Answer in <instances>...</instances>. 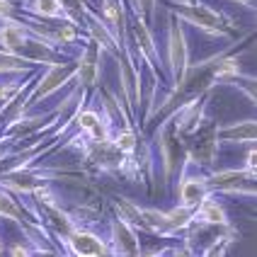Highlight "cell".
Wrapping results in <instances>:
<instances>
[{"label": "cell", "instance_id": "603a6c76", "mask_svg": "<svg viewBox=\"0 0 257 257\" xmlns=\"http://www.w3.org/2000/svg\"><path fill=\"white\" fill-rule=\"evenodd\" d=\"M187 3H192V0H187Z\"/></svg>", "mask_w": 257, "mask_h": 257}, {"label": "cell", "instance_id": "9a60e30c", "mask_svg": "<svg viewBox=\"0 0 257 257\" xmlns=\"http://www.w3.org/2000/svg\"><path fill=\"white\" fill-rule=\"evenodd\" d=\"M0 218L15 221V223H17L20 228H25V221H27L22 201L15 199L13 192H10L8 187H3V185H0Z\"/></svg>", "mask_w": 257, "mask_h": 257}, {"label": "cell", "instance_id": "2e32d148", "mask_svg": "<svg viewBox=\"0 0 257 257\" xmlns=\"http://www.w3.org/2000/svg\"><path fill=\"white\" fill-rule=\"evenodd\" d=\"M20 10L39 15V17H66L63 8H61V0H27V3H22Z\"/></svg>", "mask_w": 257, "mask_h": 257}, {"label": "cell", "instance_id": "ffe728a7", "mask_svg": "<svg viewBox=\"0 0 257 257\" xmlns=\"http://www.w3.org/2000/svg\"><path fill=\"white\" fill-rule=\"evenodd\" d=\"M233 3H240V5H245V8H250V10L255 8V0H233Z\"/></svg>", "mask_w": 257, "mask_h": 257}, {"label": "cell", "instance_id": "8fae6325", "mask_svg": "<svg viewBox=\"0 0 257 257\" xmlns=\"http://www.w3.org/2000/svg\"><path fill=\"white\" fill-rule=\"evenodd\" d=\"M216 139L218 146H252L257 139L255 119H245V121H233L226 126L216 128Z\"/></svg>", "mask_w": 257, "mask_h": 257}, {"label": "cell", "instance_id": "277c9868", "mask_svg": "<svg viewBox=\"0 0 257 257\" xmlns=\"http://www.w3.org/2000/svg\"><path fill=\"white\" fill-rule=\"evenodd\" d=\"M182 170H180V187H177V197H180V206L185 209H197L201 201L206 199L209 194H214L209 189V182H206V170L197 168L189 158H182Z\"/></svg>", "mask_w": 257, "mask_h": 257}, {"label": "cell", "instance_id": "4fadbf2b", "mask_svg": "<svg viewBox=\"0 0 257 257\" xmlns=\"http://www.w3.org/2000/svg\"><path fill=\"white\" fill-rule=\"evenodd\" d=\"M194 221H201V223H216V226L230 223L228 214H226V209L221 206V201L216 199V194H209V197L194 209Z\"/></svg>", "mask_w": 257, "mask_h": 257}, {"label": "cell", "instance_id": "8992f818", "mask_svg": "<svg viewBox=\"0 0 257 257\" xmlns=\"http://www.w3.org/2000/svg\"><path fill=\"white\" fill-rule=\"evenodd\" d=\"M168 68H170L172 85L182 78V73L189 68V42H187L185 25L170 15L168 20Z\"/></svg>", "mask_w": 257, "mask_h": 257}, {"label": "cell", "instance_id": "5b68a950", "mask_svg": "<svg viewBox=\"0 0 257 257\" xmlns=\"http://www.w3.org/2000/svg\"><path fill=\"white\" fill-rule=\"evenodd\" d=\"M206 182L214 194H235V197H255V170H211L206 172Z\"/></svg>", "mask_w": 257, "mask_h": 257}, {"label": "cell", "instance_id": "d6986e66", "mask_svg": "<svg viewBox=\"0 0 257 257\" xmlns=\"http://www.w3.org/2000/svg\"><path fill=\"white\" fill-rule=\"evenodd\" d=\"M17 3L15 0H0V20H5V17H15L17 15Z\"/></svg>", "mask_w": 257, "mask_h": 257}, {"label": "cell", "instance_id": "30bf717a", "mask_svg": "<svg viewBox=\"0 0 257 257\" xmlns=\"http://www.w3.org/2000/svg\"><path fill=\"white\" fill-rule=\"evenodd\" d=\"M109 255H143V245L139 240V230L121 216L109 221Z\"/></svg>", "mask_w": 257, "mask_h": 257}, {"label": "cell", "instance_id": "7402d4cb", "mask_svg": "<svg viewBox=\"0 0 257 257\" xmlns=\"http://www.w3.org/2000/svg\"><path fill=\"white\" fill-rule=\"evenodd\" d=\"M17 3H20V5H22V3H27V0H17Z\"/></svg>", "mask_w": 257, "mask_h": 257}, {"label": "cell", "instance_id": "5bb4252c", "mask_svg": "<svg viewBox=\"0 0 257 257\" xmlns=\"http://www.w3.org/2000/svg\"><path fill=\"white\" fill-rule=\"evenodd\" d=\"M29 73H37V63L27 61L20 54L0 49V75H29Z\"/></svg>", "mask_w": 257, "mask_h": 257}, {"label": "cell", "instance_id": "7c38bea8", "mask_svg": "<svg viewBox=\"0 0 257 257\" xmlns=\"http://www.w3.org/2000/svg\"><path fill=\"white\" fill-rule=\"evenodd\" d=\"M102 3V20L107 22V27L114 32V37L121 42L124 25H126V0H100Z\"/></svg>", "mask_w": 257, "mask_h": 257}, {"label": "cell", "instance_id": "7a4b0ae2", "mask_svg": "<svg viewBox=\"0 0 257 257\" xmlns=\"http://www.w3.org/2000/svg\"><path fill=\"white\" fill-rule=\"evenodd\" d=\"M25 27L34 34L44 39L46 44L51 46H73V44H80L85 39L83 29L78 27L75 22H71L68 17H39V15H32V13H25L17 8V15H15Z\"/></svg>", "mask_w": 257, "mask_h": 257}, {"label": "cell", "instance_id": "52a82bcc", "mask_svg": "<svg viewBox=\"0 0 257 257\" xmlns=\"http://www.w3.org/2000/svg\"><path fill=\"white\" fill-rule=\"evenodd\" d=\"M156 143H158V151H160V160H163V175H165V180H170L175 165H180L182 158H185V139L175 131L172 114L158 126Z\"/></svg>", "mask_w": 257, "mask_h": 257}, {"label": "cell", "instance_id": "ba28073f", "mask_svg": "<svg viewBox=\"0 0 257 257\" xmlns=\"http://www.w3.org/2000/svg\"><path fill=\"white\" fill-rule=\"evenodd\" d=\"M102 56H104V51L97 46V42H92V39L85 34V39L80 42V46H78V54H75V63H78L75 80H78V85L83 87L85 92L90 90V87L97 85V80H100Z\"/></svg>", "mask_w": 257, "mask_h": 257}, {"label": "cell", "instance_id": "ac0fdd59", "mask_svg": "<svg viewBox=\"0 0 257 257\" xmlns=\"http://www.w3.org/2000/svg\"><path fill=\"white\" fill-rule=\"evenodd\" d=\"M131 5L139 10V13L148 20V25H153L156 20V10H158V0H131Z\"/></svg>", "mask_w": 257, "mask_h": 257}, {"label": "cell", "instance_id": "9c48e42d", "mask_svg": "<svg viewBox=\"0 0 257 257\" xmlns=\"http://www.w3.org/2000/svg\"><path fill=\"white\" fill-rule=\"evenodd\" d=\"M66 255H80V257H95V255H109V243L97 235L92 228L87 226H78L73 228L66 240H63V247H61Z\"/></svg>", "mask_w": 257, "mask_h": 257}, {"label": "cell", "instance_id": "e0dca14e", "mask_svg": "<svg viewBox=\"0 0 257 257\" xmlns=\"http://www.w3.org/2000/svg\"><path fill=\"white\" fill-rule=\"evenodd\" d=\"M61 8H63V15H66L71 22H75V25L80 27L83 17H85V13L92 8V5H90V0H61Z\"/></svg>", "mask_w": 257, "mask_h": 257}, {"label": "cell", "instance_id": "44dd1931", "mask_svg": "<svg viewBox=\"0 0 257 257\" xmlns=\"http://www.w3.org/2000/svg\"><path fill=\"white\" fill-rule=\"evenodd\" d=\"M3 250H5V245H3V235H0V252H3Z\"/></svg>", "mask_w": 257, "mask_h": 257}, {"label": "cell", "instance_id": "3957f363", "mask_svg": "<svg viewBox=\"0 0 257 257\" xmlns=\"http://www.w3.org/2000/svg\"><path fill=\"white\" fill-rule=\"evenodd\" d=\"M216 128H218V124L204 116V121L185 139V156L197 168L206 172L214 170L218 153H221V146H218V139H216Z\"/></svg>", "mask_w": 257, "mask_h": 257}, {"label": "cell", "instance_id": "6da1fadb", "mask_svg": "<svg viewBox=\"0 0 257 257\" xmlns=\"http://www.w3.org/2000/svg\"><path fill=\"white\" fill-rule=\"evenodd\" d=\"M170 15H175L182 25L197 27L201 34L214 37V39H228L233 32V20L226 13H218L216 8L201 3V0H177L170 3Z\"/></svg>", "mask_w": 257, "mask_h": 257}]
</instances>
